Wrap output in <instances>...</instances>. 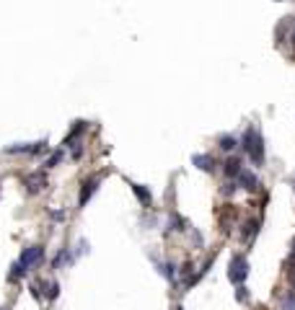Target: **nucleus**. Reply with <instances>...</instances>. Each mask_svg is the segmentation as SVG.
<instances>
[{
    "label": "nucleus",
    "mask_w": 295,
    "mask_h": 310,
    "mask_svg": "<svg viewBox=\"0 0 295 310\" xmlns=\"http://www.w3.org/2000/svg\"><path fill=\"white\" fill-rule=\"evenodd\" d=\"M24 274H26V269L24 266H21V264H13V271H10V282H16V279H21V277H24Z\"/></svg>",
    "instance_id": "13"
},
{
    "label": "nucleus",
    "mask_w": 295,
    "mask_h": 310,
    "mask_svg": "<svg viewBox=\"0 0 295 310\" xmlns=\"http://www.w3.org/2000/svg\"><path fill=\"white\" fill-rule=\"evenodd\" d=\"M225 174H228V176H238V174H241V158H228V160H225Z\"/></svg>",
    "instance_id": "10"
},
{
    "label": "nucleus",
    "mask_w": 295,
    "mask_h": 310,
    "mask_svg": "<svg viewBox=\"0 0 295 310\" xmlns=\"http://www.w3.org/2000/svg\"><path fill=\"white\" fill-rule=\"evenodd\" d=\"M176 310H181V308H176Z\"/></svg>",
    "instance_id": "17"
},
{
    "label": "nucleus",
    "mask_w": 295,
    "mask_h": 310,
    "mask_svg": "<svg viewBox=\"0 0 295 310\" xmlns=\"http://www.w3.org/2000/svg\"><path fill=\"white\" fill-rule=\"evenodd\" d=\"M192 163H195L197 168H202V171H212L215 160L210 155H205V153H197V155H192Z\"/></svg>",
    "instance_id": "9"
},
{
    "label": "nucleus",
    "mask_w": 295,
    "mask_h": 310,
    "mask_svg": "<svg viewBox=\"0 0 295 310\" xmlns=\"http://www.w3.org/2000/svg\"><path fill=\"white\" fill-rule=\"evenodd\" d=\"M158 269H161V274H163V277H168V279H174V277H176L174 264H158Z\"/></svg>",
    "instance_id": "12"
},
{
    "label": "nucleus",
    "mask_w": 295,
    "mask_h": 310,
    "mask_svg": "<svg viewBox=\"0 0 295 310\" xmlns=\"http://www.w3.org/2000/svg\"><path fill=\"white\" fill-rule=\"evenodd\" d=\"M282 305H285V310H295V295H288L285 300H282Z\"/></svg>",
    "instance_id": "15"
},
{
    "label": "nucleus",
    "mask_w": 295,
    "mask_h": 310,
    "mask_svg": "<svg viewBox=\"0 0 295 310\" xmlns=\"http://www.w3.org/2000/svg\"><path fill=\"white\" fill-rule=\"evenodd\" d=\"M244 147H246L248 158H251L256 166L264 163V142H262V134H259V130H254V127L246 130V134H244Z\"/></svg>",
    "instance_id": "1"
},
{
    "label": "nucleus",
    "mask_w": 295,
    "mask_h": 310,
    "mask_svg": "<svg viewBox=\"0 0 295 310\" xmlns=\"http://www.w3.org/2000/svg\"><path fill=\"white\" fill-rule=\"evenodd\" d=\"M57 292H60V284H57V282L49 284V300H54V297H57Z\"/></svg>",
    "instance_id": "16"
},
{
    "label": "nucleus",
    "mask_w": 295,
    "mask_h": 310,
    "mask_svg": "<svg viewBox=\"0 0 295 310\" xmlns=\"http://www.w3.org/2000/svg\"><path fill=\"white\" fill-rule=\"evenodd\" d=\"M98 181H101L98 176H94V178H86V181H83L81 197H78V204H81V207H86V204H88V199L96 194V189H98Z\"/></svg>",
    "instance_id": "4"
},
{
    "label": "nucleus",
    "mask_w": 295,
    "mask_h": 310,
    "mask_svg": "<svg viewBox=\"0 0 295 310\" xmlns=\"http://www.w3.org/2000/svg\"><path fill=\"white\" fill-rule=\"evenodd\" d=\"M42 259H44V248H42V246H29V248L24 251V254H21L18 264L29 271L31 266H37V264H39Z\"/></svg>",
    "instance_id": "3"
},
{
    "label": "nucleus",
    "mask_w": 295,
    "mask_h": 310,
    "mask_svg": "<svg viewBox=\"0 0 295 310\" xmlns=\"http://www.w3.org/2000/svg\"><path fill=\"white\" fill-rule=\"evenodd\" d=\"M130 189L135 191V197H138L143 204H150V202H153V194H150V189H145L143 183H130Z\"/></svg>",
    "instance_id": "8"
},
{
    "label": "nucleus",
    "mask_w": 295,
    "mask_h": 310,
    "mask_svg": "<svg viewBox=\"0 0 295 310\" xmlns=\"http://www.w3.org/2000/svg\"><path fill=\"white\" fill-rule=\"evenodd\" d=\"M24 183H26V189H29L31 194H37V191H42L44 186H47V174H44V171H37V174L26 176Z\"/></svg>",
    "instance_id": "5"
},
{
    "label": "nucleus",
    "mask_w": 295,
    "mask_h": 310,
    "mask_svg": "<svg viewBox=\"0 0 295 310\" xmlns=\"http://www.w3.org/2000/svg\"><path fill=\"white\" fill-rule=\"evenodd\" d=\"M44 145H47V142H31V145H10V147H5V153H10V155H21V153H26V155H34V153H42V150H44Z\"/></svg>",
    "instance_id": "6"
},
{
    "label": "nucleus",
    "mask_w": 295,
    "mask_h": 310,
    "mask_svg": "<svg viewBox=\"0 0 295 310\" xmlns=\"http://www.w3.org/2000/svg\"><path fill=\"white\" fill-rule=\"evenodd\" d=\"M236 145H238L236 137H231V134H223V137H220V147H223V150H233Z\"/></svg>",
    "instance_id": "11"
},
{
    "label": "nucleus",
    "mask_w": 295,
    "mask_h": 310,
    "mask_svg": "<svg viewBox=\"0 0 295 310\" xmlns=\"http://www.w3.org/2000/svg\"><path fill=\"white\" fill-rule=\"evenodd\" d=\"M236 183H241V186L248 189V191H256L259 189V178L251 174V171H246V168H241V174L236 176Z\"/></svg>",
    "instance_id": "7"
},
{
    "label": "nucleus",
    "mask_w": 295,
    "mask_h": 310,
    "mask_svg": "<svg viewBox=\"0 0 295 310\" xmlns=\"http://www.w3.org/2000/svg\"><path fill=\"white\" fill-rule=\"evenodd\" d=\"M228 277H231V282L233 284H241L246 277H248V261H246V256H233L231 259V269H228Z\"/></svg>",
    "instance_id": "2"
},
{
    "label": "nucleus",
    "mask_w": 295,
    "mask_h": 310,
    "mask_svg": "<svg viewBox=\"0 0 295 310\" xmlns=\"http://www.w3.org/2000/svg\"><path fill=\"white\" fill-rule=\"evenodd\" d=\"M60 160H62V150H57V153H52V155H49V160H47V163H44V166H47V168H54V166H57V163H60Z\"/></svg>",
    "instance_id": "14"
}]
</instances>
